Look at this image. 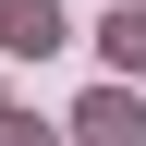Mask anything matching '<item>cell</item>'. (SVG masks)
Listing matches in <instances>:
<instances>
[{
    "mask_svg": "<svg viewBox=\"0 0 146 146\" xmlns=\"http://www.w3.org/2000/svg\"><path fill=\"white\" fill-rule=\"evenodd\" d=\"M98 49H110L122 73H146V0H122V12H110V25H98Z\"/></svg>",
    "mask_w": 146,
    "mask_h": 146,
    "instance_id": "obj_3",
    "label": "cell"
},
{
    "mask_svg": "<svg viewBox=\"0 0 146 146\" xmlns=\"http://www.w3.org/2000/svg\"><path fill=\"white\" fill-rule=\"evenodd\" d=\"M61 0H0V49H25V61H49V49H61Z\"/></svg>",
    "mask_w": 146,
    "mask_h": 146,
    "instance_id": "obj_2",
    "label": "cell"
},
{
    "mask_svg": "<svg viewBox=\"0 0 146 146\" xmlns=\"http://www.w3.org/2000/svg\"><path fill=\"white\" fill-rule=\"evenodd\" d=\"M0 146H49V134H36V122H0Z\"/></svg>",
    "mask_w": 146,
    "mask_h": 146,
    "instance_id": "obj_4",
    "label": "cell"
},
{
    "mask_svg": "<svg viewBox=\"0 0 146 146\" xmlns=\"http://www.w3.org/2000/svg\"><path fill=\"white\" fill-rule=\"evenodd\" d=\"M73 134H85V146H146V98H122V85H98V98L73 110Z\"/></svg>",
    "mask_w": 146,
    "mask_h": 146,
    "instance_id": "obj_1",
    "label": "cell"
}]
</instances>
